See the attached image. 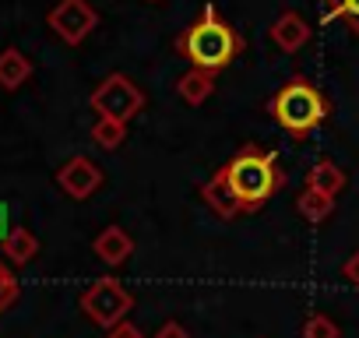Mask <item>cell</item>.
Returning a JSON list of instances; mask_svg holds the SVG:
<instances>
[{"mask_svg": "<svg viewBox=\"0 0 359 338\" xmlns=\"http://www.w3.org/2000/svg\"><path fill=\"white\" fill-rule=\"evenodd\" d=\"M176 92H180V99L184 102H191V106H201L212 92H215V74H208V71H187L184 78L176 81Z\"/></svg>", "mask_w": 359, "mask_h": 338, "instance_id": "cell-14", "label": "cell"}, {"mask_svg": "<svg viewBox=\"0 0 359 338\" xmlns=\"http://www.w3.org/2000/svg\"><path fill=\"white\" fill-rule=\"evenodd\" d=\"M303 338H341V331L327 313H310L303 324Z\"/></svg>", "mask_w": 359, "mask_h": 338, "instance_id": "cell-18", "label": "cell"}, {"mask_svg": "<svg viewBox=\"0 0 359 338\" xmlns=\"http://www.w3.org/2000/svg\"><path fill=\"white\" fill-rule=\"evenodd\" d=\"M268 113H271V120L285 130V134H292V137H310L324 120H327V113H331V102H327V95L310 81V78H289L275 95H271V102H268Z\"/></svg>", "mask_w": 359, "mask_h": 338, "instance_id": "cell-3", "label": "cell"}, {"mask_svg": "<svg viewBox=\"0 0 359 338\" xmlns=\"http://www.w3.org/2000/svg\"><path fill=\"white\" fill-rule=\"evenodd\" d=\"M11 233V212H8V205L0 201V243H4V236Z\"/></svg>", "mask_w": 359, "mask_h": 338, "instance_id": "cell-23", "label": "cell"}, {"mask_svg": "<svg viewBox=\"0 0 359 338\" xmlns=\"http://www.w3.org/2000/svg\"><path fill=\"white\" fill-rule=\"evenodd\" d=\"M268 36H271V43H275L282 53H296V50H303V46L310 43V25H306L303 15H296V11H282V15L271 22Z\"/></svg>", "mask_w": 359, "mask_h": 338, "instance_id": "cell-8", "label": "cell"}, {"mask_svg": "<svg viewBox=\"0 0 359 338\" xmlns=\"http://www.w3.org/2000/svg\"><path fill=\"white\" fill-rule=\"evenodd\" d=\"M172 50L184 57L194 71L219 74L222 67H229L243 53V36L226 18H219L215 4H205L201 18L191 22L184 32L172 39Z\"/></svg>", "mask_w": 359, "mask_h": 338, "instance_id": "cell-1", "label": "cell"}, {"mask_svg": "<svg viewBox=\"0 0 359 338\" xmlns=\"http://www.w3.org/2000/svg\"><path fill=\"white\" fill-rule=\"evenodd\" d=\"M130 292L120 285V282H113V278H95L88 289H85V296H81V310L99 324V327H116L120 320H127V310H130Z\"/></svg>", "mask_w": 359, "mask_h": 338, "instance_id": "cell-5", "label": "cell"}, {"mask_svg": "<svg viewBox=\"0 0 359 338\" xmlns=\"http://www.w3.org/2000/svg\"><path fill=\"white\" fill-rule=\"evenodd\" d=\"M296 212H299L310 226H317V222H324V219L334 212V198H324V194L303 187V194L296 198Z\"/></svg>", "mask_w": 359, "mask_h": 338, "instance_id": "cell-15", "label": "cell"}, {"mask_svg": "<svg viewBox=\"0 0 359 338\" xmlns=\"http://www.w3.org/2000/svg\"><path fill=\"white\" fill-rule=\"evenodd\" d=\"M226 180L240 201V212H261L282 187H285V173L278 169V155L271 148H257V144H243L226 165Z\"/></svg>", "mask_w": 359, "mask_h": 338, "instance_id": "cell-2", "label": "cell"}, {"mask_svg": "<svg viewBox=\"0 0 359 338\" xmlns=\"http://www.w3.org/2000/svg\"><path fill=\"white\" fill-rule=\"evenodd\" d=\"M306 187L317 191V194H324V198H334V194L345 187V169H341L338 162H331V158H320V162L310 165Z\"/></svg>", "mask_w": 359, "mask_h": 338, "instance_id": "cell-12", "label": "cell"}, {"mask_svg": "<svg viewBox=\"0 0 359 338\" xmlns=\"http://www.w3.org/2000/svg\"><path fill=\"white\" fill-rule=\"evenodd\" d=\"M0 250H4V257L11 261V264H29V261H36V254H39V240L29 233V226H11V233L4 236V243H0Z\"/></svg>", "mask_w": 359, "mask_h": 338, "instance_id": "cell-13", "label": "cell"}, {"mask_svg": "<svg viewBox=\"0 0 359 338\" xmlns=\"http://www.w3.org/2000/svg\"><path fill=\"white\" fill-rule=\"evenodd\" d=\"M341 275H345V278H348V282L359 289V250H355V254H352V257L341 264Z\"/></svg>", "mask_w": 359, "mask_h": 338, "instance_id": "cell-22", "label": "cell"}, {"mask_svg": "<svg viewBox=\"0 0 359 338\" xmlns=\"http://www.w3.org/2000/svg\"><path fill=\"white\" fill-rule=\"evenodd\" d=\"M320 11L327 22H345L352 36H359V0H320Z\"/></svg>", "mask_w": 359, "mask_h": 338, "instance_id": "cell-17", "label": "cell"}, {"mask_svg": "<svg viewBox=\"0 0 359 338\" xmlns=\"http://www.w3.org/2000/svg\"><path fill=\"white\" fill-rule=\"evenodd\" d=\"M18 292H22V285H18V275H15V271L4 264V261H0V313L15 306Z\"/></svg>", "mask_w": 359, "mask_h": 338, "instance_id": "cell-19", "label": "cell"}, {"mask_svg": "<svg viewBox=\"0 0 359 338\" xmlns=\"http://www.w3.org/2000/svg\"><path fill=\"white\" fill-rule=\"evenodd\" d=\"M106 338H144V334H141V327H137V324L120 320L116 327H109V334H106Z\"/></svg>", "mask_w": 359, "mask_h": 338, "instance_id": "cell-20", "label": "cell"}, {"mask_svg": "<svg viewBox=\"0 0 359 338\" xmlns=\"http://www.w3.org/2000/svg\"><path fill=\"white\" fill-rule=\"evenodd\" d=\"M57 184H60V191H64L67 198L85 201V198H92V194L102 187V169H99L88 155H74V158H67V162L57 169Z\"/></svg>", "mask_w": 359, "mask_h": 338, "instance_id": "cell-7", "label": "cell"}, {"mask_svg": "<svg viewBox=\"0 0 359 338\" xmlns=\"http://www.w3.org/2000/svg\"><path fill=\"white\" fill-rule=\"evenodd\" d=\"M92 141H95V148H102V151H113V148H120L123 141H127V123H116V120H106V116H99L95 123H92Z\"/></svg>", "mask_w": 359, "mask_h": 338, "instance_id": "cell-16", "label": "cell"}, {"mask_svg": "<svg viewBox=\"0 0 359 338\" xmlns=\"http://www.w3.org/2000/svg\"><path fill=\"white\" fill-rule=\"evenodd\" d=\"M46 25L67 43V46H81L95 25H99V11L88 4V0H57L46 15Z\"/></svg>", "mask_w": 359, "mask_h": 338, "instance_id": "cell-6", "label": "cell"}, {"mask_svg": "<svg viewBox=\"0 0 359 338\" xmlns=\"http://www.w3.org/2000/svg\"><path fill=\"white\" fill-rule=\"evenodd\" d=\"M201 198L208 201V208H212L219 219L240 215V201H236V194H233V187H229V180H226V169H215L212 180L201 187Z\"/></svg>", "mask_w": 359, "mask_h": 338, "instance_id": "cell-10", "label": "cell"}, {"mask_svg": "<svg viewBox=\"0 0 359 338\" xmlns=\"http://www.w3.org/2000/svg\"><path fill=\"white\" fill-rule=\"evenodd\" d=\"M92 109L106 120H116V123H130L141 109H144V92L127 78V74H109L95 85V92L88 95Z\"/></svg>", "mask_w": 359, "mask_h": 338, "instance_id": "cell-4", "label": "cell"}, {"mask_svg": "<svg viewBox=\"0 0 359 338\" xmlns=\"http://www.w3.org/2000/svg\"><path fill=\"white\" fill-rule=\"evenodd\" d=\"M155 338H191V331L180 324V320H169V324H162V327L155 331Z\"/></svg>", "mask_w": 359, "mask_h": 338, "instance_id": "cell-21", "label": "cell"}, {"mask_svg": "<svg viewBox=\"0 0 359 338\" xmlns=\"http://www.w3.org/2000/svg\"><path fill=\"white\" fill-rule=\"evenodd\" d=\"M29 78H32V60L18 46H4V50H0V88H4V92H18Z\"/></svg>", "mask_w": 359, "mask_h": 338, "instance_id": "cell-11", "label": "cell"}, {"mask_svg": "<svg viewBox=\"0 0 359 338\" xmlns=\"http://www.w3.org/2000/svg\"><path fill=\"white\" fill-rule=\"evenodd\" d=\"M92 250H95V257H99L102 264L120 268V264L134 254V240H130V233H127L123 226H106V229L92 240Z\"/></svg>", "mask_w": 359, "mask_h": 338, "instance_id": "cell-9", "label": "cell"}]
</instances>
